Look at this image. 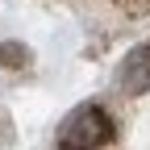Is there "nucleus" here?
<instances>
[{
	"mask_svg": "<svg viewBox=\"0 0 150 150\" xmlns=\"http://www.w3.org/2000/svg\"><path fill=\"white\" fill-rule=\"evenodd\" d=\"M112 142V121L100 104H83L59 125V146H104Z\"/></svg>",
	"mask_w": 150,
	"mask_h": 150,
	"instance_id": "1",
	"label": "nucleus"
},
{
	"mask_svg": "<svg viewBox=\"0 0 150 150\" xmlns=\"http://www.w3.org/2000/svg\"><path fill=\"white\" fill-rule=\"evenodd\" d=\"M121 92H129V96H138V92L150 88V46H138L129 59L121 63Z\"/></svg>",
	"mask_w": 150,
	"mask_h": 150,
	"instance_id": "2",
	"label": "nucleus"
}]
</instances>
